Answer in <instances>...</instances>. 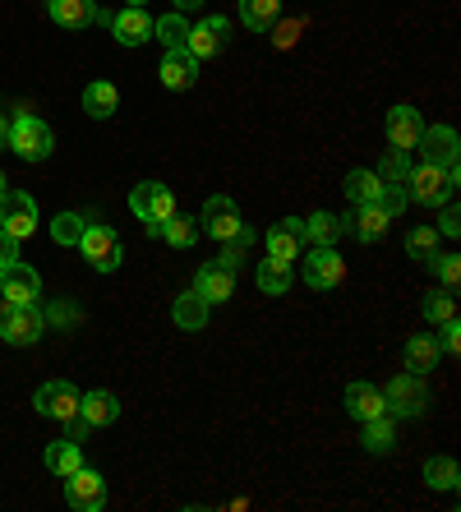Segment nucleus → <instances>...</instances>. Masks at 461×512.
Returning a JSON list of instances; mask_svg holds the SVG:
<instances>
[{"label":"nucleus","mask_w":461,"mask_h":512,"mask_svg":"<svg viewBox=\"0 0 461 512\" xmlns=\"http://www.w3.org/2000/svg\"><path fill=\"white\" fill-rule=\"evenodd\" d=\"M457 162L452 167H434V162H420V167H411V176H406V194H411L415 203H425V208H443L448 199H457Z\"/></svg>","instance_id":"f257e3e1"},{"label":"nucleus","mask_w":461,"mask_h":512,"mask_svg":"<svg viewBox=\"0 0 461 512\" xmlns=\"http://www.w3.org/2000/svg\"><path fill=\"white\" fill-rule=\"evenodd\" d=\"M56 148V134H51L47 120H37L33 111H19L10 120V153H19L24 162H42Z\"/></svg>","instance_id":"f03ea898"},{"label":"nucleus","mask_w":461,"mask_h":512,"mask_svg":"<svg viewBox=\"0 0 461 512\" xmlns=\"http://www.w3.org/2000/svg\"><path fill=\"white\" fill-rule=\"evenodd\" d=\"M383 406H388L392 420H411V416H425L429 406V388H425V374H397V379L383 388Z\"/></svg>","instance_id":"7ed1b4c3"},{"label":"nucleus","mask_w":461,"mask_h":512,"mask_svg":"<svg viewBox=\"0 0 461 512\" xmlns=\"http://www.w3.org/2000/svg\"><path fill=\"white\" fill-rule=\"evenodd\" d=\"M47 333V314L37 310V300L33 305H0V337L10 346H33L37 337Z\"/></svg>","instance_id":"20e7f679"},{"label":"nucleus","mask_w":461,"mask_h":512,"mask_svg":"<svg viewBox=\"0 0 461 512\" xmlns=\"http://www.w3.org/2000/svg\"><path fill=\"white\" fill-rule=\"evenodd\" d=\"M79 250H83V259L93 263L97 273H116L120 259H125V245H120V236L107 227V222H88L83 236H79Z\"/></svg>","instance_id":"39448f33"},{"label":"nucleus","mask_w":461,"mask_h":512,"mask_svg":"<svg viewBox=\"0 0 461 512\" xmlns=\"http://www.w3.org/2000/svg\"><path fill=\"white\" fill-rule=\"evenodd\" d=\"M79 402H83V393L74 388L70 379H51V383H42L33 393V406L42 411V416H51V420H79Z\"/></svg>","instance_id":"423d86ee"},{"label":"nucleus","mask_w":461,"mask_h":512,"mask_svg":"<svg viewBox=\"0 0 461 512\" xmlns=\"http://www.w3.org/2000/svg\"><path fill=\"white\" fill-rule=\"evenodd\" d=\"M305 282L314 291H332V286L346 282V259L337 254V245H314L305 259Z\"/></svg>","instance_id":"0eeeda50"},{"label":"nucleus","mask_w":461,"mask_h":512,"mask_svg":"<svg viewBox=\"0 0 461 512\" xmlns=\"http://www.w3.org/2000/svg\"><path fill=\"white\" fill-rule=\"evenodd\" d=\"M0 231H10V236L28 240L37 231V203L33 194L24 190H5V199H0Z\"/></svg>","instance_id":"6e6552de"},{"label":"nucleus","mask_w":461,"mask_h":512,"mask_svg":"<svg viewBox=\"0 0 461 512\" xmlns=\"http://www.w3.org/2000/svg\"><path fill=\"white\" fill-rule=\"evenodd\" d=\"M65 499L79 512H102V503H107V480H102V471L79 466L74 476H65Z\"/></svg>","instance_id":"1a4fd4ad"},{"label":"nucleus","mask_w":461,"mask_h":512,"mask_svg":"<svg viewBox=\"0 0 461 512\" xmlns=\"http://www.w3.org/2000/svg\"><path fill=\"white\" fill-rule=\"evenodd\" d=\"M226 47H231V19H222V14L203 19V24H199V28H190V37H185V51H190L194 60L222 56Z\"/></svg>","instance_id":"9d476101"},{"label":"nucleus","mask_w":461,"mask_h":512,"mask_svg":"<svg viewBox=\"0 0 461 512\" xmlns=\"http://www.w3.org/2000/svg\"><path fill=\"white\" fill-rule=\"evenodd\" d=\"M392 227V217L383 213L379 203H360V208H351V217H342V231H351L360 245H374V240H383Z\"/></svg>","instance_id":"9b49d317"},{"label":"nucleus","mask_w":461,"mask_h":512,"mask_svg":"<svg viewBox=\"0 0 461 512\" xmlns=\"http://www.w3.org/2000/svg\"><path fill=\"white\" fill-rule=\"evenodd\" d=\"M0 296L10 305H33L42 296V277L28 263H10V268H0Z\"/></svg>","instance_id":"f8f14e48"},{"label":"nucleus","mask_w":461,"mask_h":512,"mask_svg":"<svg viewBox=\"0 0 461 512\" xmlns=\"http://www.w3.org/2000/svg\"><path fill=\"white\" fill-rule=\"evenodd\" d=\"M194 291H199L208 305H226V300L236 296V268H226V263H203L199 273H194Z\"/></svg>","instance_id":"ddd939ff"},{"label":"nucleus","mask_w":461,"mask_h":512,"mask_svg":"<svg viewBox=\"0 0 461 512\" xmlns=\"http://www.w3.org/2000/svg\"><path fill=\"white\" fill-rule=\"evenodd\" d=\"M199 227L208 231V236H213V240L236 236V227H240V208H236V199H226V194H213V199L203 203Z\"/></svg>","instance_id":"4468645a"},{"label":"nucleus","mask_w":461,"mask_h":512,"mask_svg":"<svg viewBox=\"0 0 461 512\" xmlns=\"http://www.w3.org/2000/svg\"><path fill=\"white\" fill-rule=\"evenodd\" d=\"M157 74H162V84L171 88V93H185V88L199 84V60H194L185 47H166L162 70Z\"/></svg>","instance_id":"2eb2a0df"},{"label":"nucleus","mask_w":461,"mask_h":512,"mask_svg":"<svg viewBox=\"0 0 461 512\" xmlns=\"http://www.w3.org/2000/svg\"><path fill=\"white\" fill-rule=\"evenodd\" d=\"M420 153H425V162H434V167H452L457 162V153H461V139H457V130L452 125H434L429 130L425 125V134H420V143H415Z\"/></svg>","instance_id":"dca6fc26"},{"label":"nucleus","mask_w":461,"mask_h":512,"mask_svg":"<svg viewBox=\"0 0 461 512\" xmlns=\"http://www.w3.org/2000/svg\"><path fill=\"white\" fill-rule=\"evenodd\" d=\"M111 33H116L120 47H143L148 37H153V19L143 14V5H125L120 14H111Z\"/></svg>","instance_id":"f3484780"},{"label":"nucleus","mask_w":461,"mask_h":512,"mask_svg":"<svg viewBox=\"0 0 461 512\" xmlns=\"http://www.w3.org/2000/svg\"><path fill=\"white\" fill-rule=\"evenodd\" d=\"M51 24L70 28V33H83V28H97V5L93 0H47Z\"/></svg>","instance_id":"a211bd4d"},{"label":"nucleus","mask_w":461,"mask_h":512,"mask_svg":"<svg viewBox=\"0 0 461 512\" xmlns=\"http://www.w3.org/2000/svg\"><path fill=\"white\" fill-rule=\"evenodd\" d=\"M420 134H425V120H420V111L415 107H392L388 111V139H392V148H406L411 153L415 143H420Z\"/></svg>","instance_id":"6ab92c4d"},{"label":"nucleus","mask_w":461,"mask_h":512,"mask_svg":"<svg viewBox=\"0 0 461 512\" xmlns=\"http://www.w3.org/2000/svg\"><path fill=\"white\" fill-rule=\"evenodd\" d=\"M346 411H351L360 425L374 416H388V406H383V388H374V383H351L346 388Z\"/></svg>","instance_id":"aec40b11"},{"label":"nucleus","mask_w":461,"mask_h":512,"mask_svg":"<svg viewBox=\"0 0 461 512\" xmlns=\"http://www.w3.org/2000/svg\"><path fill=\"white\" fill-rule=\"evenodd\" d=\"M300 227H305V217H286V222H277V227L268 231V254L272 259H300Z\"/></svg>","instance_id":"412c9836"},{"label":"nucleus","mask_w":461,"mask_h":512,"mask_svg":"<svg viewBox=\"0 0 461 512\" xmlns=\"http://www.w3.org/2000/svg\"><path fill=\"white\" fill-rule=\"evenodd\" d=\"M157 236L166 240V245H176V250H194V245H199V236H203V227H199V217H190V213H171L162 222V231H157Z\"/></svg>","instance_id":"4be33fe9"},{"label":"nucleus","mask_w":461,"mask_h":512,"mask_svg":"<svg viewBox=\"0 0 461 512\" xmlns=\"http://www.w3.org/2000/svg\"><path fill=\"white\" fill-rule=\"evenodd\" d=\"M208 300L199 296V291H185V296H176V305H171V314H176V328H185V333H203L208 328Z\"/></svg>","instance_id":"5701e85b"},{"label":"nucleus","mask_w":461,"mask_h":512,"mask_svg":"<svg viewBox=\"0 0 461 512\" xmlns=\"http://www.w3.org/2000/svg\"><path fill=\"white\" fill-rule=\"evenodd\" d=\"M79 416L88 420V429H102V425H111V420L120 416V397L116 393H83V402H79Z\"/></svg>","instance_id":"b1692460"},{"label":"nucleus","mask_w":461,"mask_h":512,"mask_svg":"<svg viewBox=\"0 0 461 512\" xmlns=\"http://www.w3.org/2000/svg\"><path fill=\"white\" fill-rule=\"evenodd\" d=\"M254 282H259L263 296H286V291H291V282H296V273H291V263H286V259H272V254H268V259L259 263Z\"/></svg>","instance_id":"393cba45"},{"label":"nucleus","mask_w":461,"mask_h":512,"mask_svg":"<svg viewBox=\"0 0 461 512\" xmlns=\"http://www.w3.org/2000/svg\"><path fill=\"white\" fill-rule=\"evenodd\" d=\"M116 107H120V88H116V84H107V79H97V84L83 88V111H88L93 120L116 116Z\"/></svg>","instance_id":"a878e982"},{"label":"nucleus","mask_w":461,"mask_h":512,"mask_svg":"<svg viewBox=\"0 0 461 512\" xmlns=\"http://www.w3.org/2000/svg\"><path fill=\"white\" fill-rule=\"evenodd\" d=\"M42 462H47V471L51 476H74V471H79L83 466V453H79V443L74 439H60V443H47V457H42Z\"/></svg>","instance_id":"bb28decb"},{"label":"nucleus","mask_w":461,"mask_h":512,"mask_svg":"<svg viewBox=\"0 0 461 512\" xmlns=\"http://www.w3.org/2000/svg\"><path fill=\"white\" fill-rule=\"evenodd\" d=\"M277 14H282V0H240V24L249 33H268L277 24Z\"/></svg>","instance_id":"cd10ccee"},{"label":"nucleus","mask_w":461,"mask_h":512,"mask_svg":"<svg viewBox=\"0 0 461 512\" xmlns=\"http://www.w3.org/2000/svg\"><path fill=\"white\" fill-rule=\"evenodd\" d=\"M300 236H305L309 245H337V240H342L346 231H342V217H332V213H314V217H305V227H300Z\"/></svg>","instance_id":"c85d7f7f"},{"label":"nucleus","mask_w":461,"mask_h":512,"mask_svg":"<svg viewBox=\"0 0 461 512\" xmlns=\"http://www.w3.org/2000/svg\"><path fill=\"white\" fill-rule=\"evenodd\" d=\"M438 360H443V351H438L434 337L420 333V337H411V342H406V370H411V374H429Z\"/></svg>","instance_id":"c756f323"},{"label":"nucleus","mask_w":461,"mask_h":512,"mask_svg":"<svg viewBox=\"0 0 461 512\" xmlns=\"http://www.w3.org/2000/svg\"><path fill=\"white\" fill-rule=\"evenodd\" d=\"M254 240H259V231L249 227V222H240L236 236H226V240H222L226 250H222V259H217V263H226V268H240V263L249 259V250H254Z\"/></svg>","instance_id":"7c9ffc66"},{"label":"nucleus","mask_w":461,"mask_h":512,"mask_svg":"<svg viewBox=\"0 0 461 512\" xmlns=\"http://www.w3.org/2000/svg\"><path fill=\"white\" fill-rule=\"evenodd\" d=\"M346 199L355 203V208H360V203H374L379 199V190H383V180L374 176V171H351V176H346Z\"/></svg>","instance_id":"2f4dec72"},{"label":"nucleus","mask_w":461,"mask_h":512,"mask_svg":"<svg viewBox=\"0 0 461 512\" xmlns=\"http://www.w3.org/2000/svg\"><path fill=\"white\" fill-rule=\"evenodd\" d=\"M171 213H176V194L166 190V185H157L153 203H148V213H143V231H148V236H157V231H162V222Z\"/></svg>","instance_id":"473e14b6"},{"label":"nucleus","mask_w":461,"mask_h":512,"mask_svg":"<svg viewBox=\"0 0 461 512\" xmlns=\"http://www.w3.org/2000/svg\"><path fill=\"white\" fill-rule=\"evenodd\" d=\"M392 443H397V420H392V416L365 420V448H369V453H388Z\"/></svg>","instance_id":"72a5a7b5"},{"label":"nucleus","mask_w":461,"mask_h":512,"mask_svg":"<svg viewBox=\"0 0 461 512\" xmlns=\"http://www.w3.org/2000/svg\"><path fill=\"white\" fill-rule=\"evenodd\" d=\"M425 480H429V489L452 494V489H457V480H461V471H457V462H452V457H429V462H425Z\"/></svg>","instance_id":"f704fd0d"},{"label":"nucleus","mask_w":461,"mask_h":512,"mask_svg":"<svg viewBox=\"0 0 461 512\" xmlns=\"http://www.w3.org/2000/svg\"><path fill=\"white\" fill-rule=\"evenodd\" d=\"M153 33H157V42H166V47H185L190 24H185L180 10H171V14H162V19H153Z\"/></svg>","instance_id":"c9c22d12"},{"label":"nucleus","mask_w":461,"mask_h":512,"mask_svg":"<svg viewBox=\"0 0 461 512\" xmlns=\"http://www.w3.org/2000/svg\"><path fill=\"white\" fill-rule=\"evenodd\" d=\"M374 176H379L383 185H406V176H411V157H406V148H388V157L379 162Z\"/></svg>","instance_id":"e433bc0d"},{"label":"nucleus","mask_w":461,"mask_h":512,"mask_svg":"<svg viewBox=\"0 0 461 512\" xmlns=\"http://www.w3.org/2000/svg\"><path fill=\"white\" fill-rule=\"evenodd\" d=\"M420 310H425V319L438 328V323L457 319V300H452V291H429V296H425V305H420Z\"/></svg>","instance_id":"4c0bfd02"},{"label":"nucleus","mask_w":461,"mask_h":512,"mask_svg":"<svg viewBox=\"0 0 461 512\" xmlns=\"http://www.w3.org/2000/svg\"><path fill=\"white\" fill-rule=\"evenodd\" d=\"M406 254H411V259H420V263H429L438 254V231L434 227H415L411 236H406Z\"/></svg>","instance_id":"58836bf2"},{"label":"nucleus","mask_w":461,"mask_h":512,"mask_svg":"<svg viewBox=\"0 0 461 512\" xmlns=\"http://www.w3.org/2000/svg\"><path fill=\"white\" fill-rule=\"evenodd\" d=\"M83 222L79 213H56V222H51V236H56V245H79V236H83Z\"/></svg>","instance_id":"ea45409f"},{"label":"nucleus","mask_w":461,"mask_h":512,"mask_svg":"<svg viewBox=\"0 0 461 512\" xmlns=\"http://www.w3.org/2000/svg\"><path fill=\"white\" fill-rule=\"evenodd\" d=\"M374 203H379L383 213H388L392 222H397V217H402V208H406V203H411V194H406V185H383V190H379V199H374Z\"/></svg>","instance_id":"a19ab883"},{"label":"nucleus","mask_w":461,"mask_h":512,"mask_svg":"<svg viewBox=\"0 0 461 512\" xmlns=\"http://www.w3.org/2000/svg\"><path fill=\"white\" fill-rule=\"evenodd\" d=\"M429 263L438 268V282H443V291H457V282H461V259H457V254H434Z\"/></svg>","instance_id":"79ce46f5"},{"label":"nucleus","mask_w":461,"mask_h":512,"mask_svg":"<svg viewBox=\"0 0 461 512\" xmlns=\"http://www.w3.org/2000/svg\"><path fill=\"white\" fill-rule=\"evenodd\" d=\"M438 351H443V356H457L461 351V323L457 319L438 323Z\"/></svg>","instance_id":"37998d69"},{"label":"nucleus","mask_w":461,"mask_h":512,"mask_svg":"<svg viewBox=\"0 0 461 512\" xmlns=\"http://www.w3.org/2000/svg\"><path fill=\"white\" fill-rule=\"evenodd\" d=\"M438 236H457V231H461V213H457V203H443V217H438Z\"/></svg>","instance_id":"c03bdc74"},{"label":"nucleus","mask_w":461,"mask_h":512,"mask_svg":"<svg viewBox=\"0 0 461 512\" xmlns=\"http://www.w3.org/2000/svg\"><path fill=\"white\" fill-rule=\"evenodd\" d=\"M19 245H24L19 236H10V231H0V268H10V263H19Z\"/></svg>","instance_id":"a18cd8bd"},{"label":"nucleus","mask_w":461,"mask_h":512,"mask_svg":"<svg viewBox=\"0 0 461 512\" xmlns=\"http://www.w3.org/2000/svg\"><path fill=\"white\" fill-rule=\"evenodd\" d=\"M272 28H277V37H272V42H277L282 51L300 42V19H291V24H272Z\"/></svg>","instance_id":"49530a36"},{"label":"nucleus","mask_w":461,"mask_h":512,"mask_svg":"<svg viewBox=\"0 0 461 512\" xmlns=\"http://www.w3.org/2000/svg\"><path fill=\"white\" fill-rule=\"evenodd\" d=\"M56 319V323H79V310H70V305H56V310L47 314V323Z\"/></svg>","instance_id":"de8ad7c7"},{"label":"nucleus","mask_w":461,"mask_h":512,"mask_svg":"<svg viewBox=\"0 0 461 512\" xmlns=\"http://www.w3.org/2000/svg\"><path fill=\"white\" fill-rule=\"evenodd\" d=\"M0 148H10V120H0Z\"/></svg>","instance_id":"09e8293b"},{"label":"nucleus","mask_w":461,"mask_h":512,"mask_svg":"<svg viewBox=\"0 0 461 512\" xmlns=\"http://www.w3.org/2000/svg\"><path fill=\"white\" fill-rule=\"evenodd\" d=\"M199 5H208V0H176V10H199Z\"/></svg>","instance_id":"8fccbe9b"},{"label":"nucleus","mask_w":461,"mask_h":512,"mask_svg":"<svg viewBox=\"0 0 461 512\" xmlns=\"http://www.w3.org/2000/svg\"><path fill=\"white\" fill-rule=\"evenodd\" d=\"M5 190H10V185H5V171H0V199H5Z\"/></svg>","instance_id":"3c124183"},{"label":"nucleus","mask_w":461,"mask_h":512,"mask_svg":"<svg viewBox=\"0 0 461 512\" xmlns=\"http://www.w3.org/2000/svg\"><path fill=\"white\" fill-rule=\"evenodd\" d=\"M130 5H143V0H130Z\"/></svg>","instance_id":"603ef678"}]
</instances>
